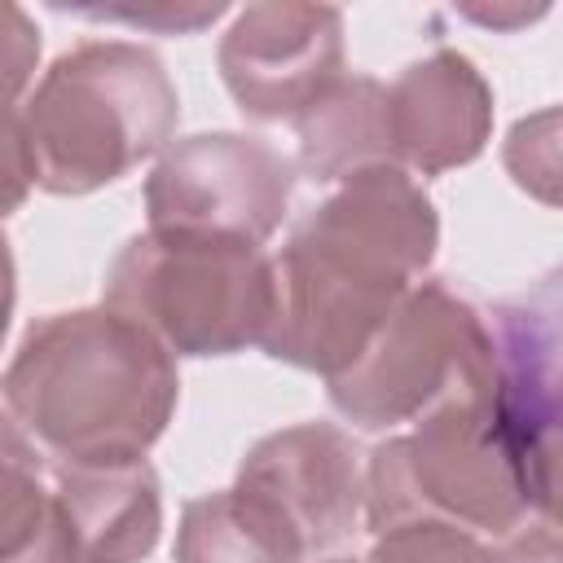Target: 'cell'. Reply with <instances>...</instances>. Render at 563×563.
Listing matches in <instances>:
<instances>
[{
  "instance_id": "cell-1",
  "label": "cell",
  "mask_w": 563,
  "mask_h": 563,
  "mask_svg": "<svg viewBox=\"0 0 563 563\" xmlns=\"http://www.w3.org/2000/svg\"><path fill=\"white\" fill-rule=\"evenodd\" d=\"M435 238V207L413 176L400 167L347 176L273 260L277 308L260 347L325 378L343 374L431 264Z\"/></svg>"
},
{
  "instance_id": "cell-2",
  "label": "cell",
  "mask_w": 563,
  "mask_h": 563,
  "mask_svg": "<svg viewBox=\"0 0 563 563\" xmlns=\"http://www.w3.org/2000/svg\"><path fill=\"white\" fill-rule=\"evenodd\" d=\"M0 396L57 466H123L167 431L180 378L172 352L101 303L31 321Z\"/></svg>"
},
{
  "instance_id": "cell-3",
  "label": "cell",
  "mask_w": 563,
  "mask_h": 563,
  "mask_svg": "<svg viewBox=\"0 0 563 563\" xmlns=\"http://www.w3.org/2000/svg\"><path fill=\"white\" fill-rule=\"evenodd\" d=\"M365 528L449 523L497 545L554 532V475L537 471L501 427L493 396H457L365 462Z\"/></svg>"
},
{
  "instance_id": "cell-4",
  "label": "cell",
  "mask_w": 563,
  "mask_h": 563,
  "mask_svg": "<svg viewBox=\"0 0 563 563\" xmlns=\"http://www.w3.org/2000/svg\"><path fill=\"white\" fill-rule=\"evenodd\" d=\"M176 119L180 97L154 48L84 40L44 70L22 114L35 185L70 198L114 185L167 150Z\"/></svg>"
},
{
  "instance_id": "cell-5",
  "label": "cell",
  "mask_w": 563,
  "mask_h": 563,
  "mask_svg": "<svg viewBox=\"0 0 563 563\" xmlns=\"http://www.w3.org/2000/svg\"><path fill=\"white\" fill-rule=\"evenodd\" d=\"M106 308L136 321L163 352L233 356L264 343L277 308V277L264 246L145 229L114 255Z\"/></svg>"
},
{
  "instance_id": "cell-6",
  "label": "cell",
  "mask_w": 563,
  "mask_h": 563,
  "mask_svg": "<svg viewBox=\"0 0 563 563\" xmlns=\"http://www.w3.org/2000/svg\"><path fill=\"white\" fill-rule=\"evenodd\" d=\"M325 383L330 405L361 431L418 422L444 400L493 391V339L440 277L413 282L369 347Z\"/></svg>"
},
{
  "instance_id": "cell-7",
  "label": "cell",
  "mask_w": 563,
  "mask_h": 563,
  "mask_svg": "<svg viewBox=\"0 0 563 563\" xmlns=\"http://www.w3.org/2000/svg\"><path fill=\"white\" fill-rule=\"evenodd\" d=\"M295 194V163L246 132H198L172 141L150 180L145 216L154 233H207L264 246Z\"/></svg>"
},
{
  "instance_id": "cell-8",
  "label": "cell",
  "mask_w": 563,
  "mask_h": 563,
  "mask_svg": "<svg viewBox=\"0 0 563 563\" xmlns=\"http://www.w3.org/2000/svg\"><path fill=\"white\" fill-rule=\"evenodd\" d=\"M343 75V13L330 4H246L220 40V79L251 119H299Z\"/></svg>"
},
{
  "instance_id": "cell-9",
  "label": "cell",
  "mask_w": 563,
  "mask_h": 563,
  "mask_svg": "<svg viewBox=\"0 0 563 563\" xmlns=\"http://www.w3.org/2000/svg\"><path fill=\"white\" fill-rule=\"evenodd\" d=\"M238 488L264 497L299 532L308 554L334 550L361 519L365 475L356 444L334 422H299L264 435L238 466Z\"/></svg>"
},
{
  "instance_id": "cell-10",
  "label": "cell",
  "mask_w": 563,
  "mask_h": 563,
  "mask_svg": "<svg viewBox=\"0 0 563 563\" xmlns=\"http://www.w3.org/2000/svg\"><path fill=\"white\" fill-rule=\"evenodd\" d=\"M493 132V92L471 57L440 48L387 84V141L396 167L440 176L479 158Z\"/></svg>"
},
{
  "instance_id": "cell-11",
  "label": "cell",
  "mask_w": 563,
  "mask_h": 563,
  "mask_svg": "<svg viewBox=\"0 0 563 563\" xmlns=\"http://www.w3.org/2000/svg\"><path fill=\"white\" fill-rule=\"evenodd\" d=\"M53 493L79 563H141L158 545L163 497L145 457L123 466H57Z\"/></svg>"
},
{
  "instance_id": "cell-12",
  "label": "cell",
  "mask_w": 563,
  "mask_h": 563,
  "mask_svg": "<svg viewBox=\"0 0 563 563\" xmlns=\"http://www.w3.org/2000/svg\"><path fill=\"white\" fill-rule=\"evenodd\" d=\"M299 167L312 180H347L369 167H396L387 141V84L339 75L299 119Z\"/></svg>"
},
{
  "instance_id": "cell-13",
  "label": "cell",
  "mask_w": 563,
  "mask_h": 563,
  "mask_svg": "<svg viewBox=\"0 0 563 563\" xmlns=\"http://www.w3.org/2000/svg\"><path fill=\"white\" fill-rule=\"evenodd\" d=\"M0 563H79L40 444L0 409Z\"/></svg>"
},
{
  "instance_id": "cell-14",
  "label": "cell",
  "mask_w": 563,
  "mask_h": 563,
  "mask_svg": "<svg viewBox=\"0 0 563 563\" xmlns=\"http://www.w3.org/2000/svg\"><path fill=\"white\" fill-rule=\"evenodd\" d=\"M303 554L286 515L238 484L194 497L176 532V563H299Z\"/></svg>"
},
{
  "instance_id": "cell-15",
  "label": "cell",
  "mask_w": 563,
  "mask_h": 563,
  "mask_svg": "<svg viewBox=\"0 0 563 563\" xmlns=\"http://www.w3.org/2000/svg\"><path fill=\"white\" fill-rule=\"evenodd\" d=\"M369 563H519L506 545L449 523H396L374 537Z\"/></svg>"
},
{
  "instance_id": "cell-16",
  "label": "cell",
  "mask_w": 563,
  "mask_h": 563,
  "mask_svg": "<svg viewBox=\"0 0 563 563\" xmlns=\"http://www.w3.org/2000/svg\"><path fill=\"white\" fill-rule=\"evenodd\" d=\"M40 62V26L26 9L0 0V110H9L31 84Z\"/></svg>"
},
{
  "instance_id": "cell-17",
  "label": "cell",
  "mask_w": 563,
  "mask_h": 563,
  "mask_svg": "<svg viewBox=\"0 0 563 563\" xmlns=\"http://www.w3.org/2000/svg\"><path fill=\"white\" fill-rule=\"evenodd\" d=\"M35 185V163L26 145V128L13 110H0V220L13 216Z\"/></svg>"
},
{
  "instance_id": "cell-18",
  "label": "cell",
  "mask_w": 563,
  "mask_h": 563,
  "mask_svg": "<svg viewBox=\"0 0 563 563\" xmlns=\"http://www.w3.org/2000/svg\"><path fill=\"white\" fill-rule=\"evenodd\" d=\"M88 18H119L132 26H172V31H198L220 18V4L211 9H92Z\"/></svg>"
},
{
  "instance_id": "cell-19",
  "label": "cell",
  "mask_w": 563,
  "mask_h": 563,
  "mask_svg": "<svg viewBox=\"0 0 563 563\" xmlns=\"http://www.w3.org/2000/svg\"><path fill=\"white\" fill-rule=\"evenodd\" d=\"M13 251H9V238L0 233V343L9 334V317H13V299H18V286H13Z\"/></svg>"
},
{
  "instance_id": "cell-20",
  "label": "cell",
  "mask_w": 563,
  "mask_h": 563,
  "mask_svg": "<svg viewBox=\"0 0 563 563\" xmlns=\"http://www.w3.org/2000/svg\"><path fill=\"white\" fill-rule=\"evenodd\" d=\"M330 563H356V559H330ZM361 563H369V559H361Z\"/></svg>"
}]
</instances>
